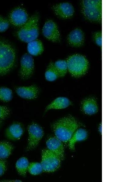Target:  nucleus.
<instances>
[{
  "mask_svg": "<svg viewBox=\"0 0 121 182\" xmlns=\"http://www.w3.org/2000/svg\"><path fill=\"white\" fill-rule=\"evenodd\" d=\"M78 127L77 121L71 116L58 120L53 124L52 126L55 136L64 143L69 141Z\"/></svg>",
  "mask_w": 121,
  "mask_h": 182,
  "instance_id": "obj_1",
  "label": "nucleus"
},
{
  "mask_svg": "<svg viewBox=\"0 0 121 182\" xmlns=\"http://www.w3.org/2000/svg\"><path fill=\"white\" fill-rule=\"evenodd\" d=\"M15 59L13 47L9 43L0 39V75L8 73L12 69Z\"/></svg>",
  "mask_w": 121,
  "mask_h": 182,
  "instance_id": "obj_2",
  "label": "nucleus"
},
{
  "mask_svg": "<svg viewBox=\"0 0 121 182\" xmlns=\"http://www.w3.org/2000/svg\"><path fill=\"white\" fill-rule=\"evenodd\" d=\"M39 19L38 14H34L20 28L17 32V35L21 40L28 43L36 39L39 35Z\"/></svg>",
  "mask_w": 121,
  "mask_h": 182,
  "instance_id": "obj_3",
  "label": "nucleus"
},
{
  "mask_svg": "<svg viewBox=\"0 0 121 182\" xmlns=\"http://www.w3.org/2000/svg\"><path fill=\"white\" fill-rule=\"evenodd\" d=\"M81 11L84 17L90 21L101 22L102 1L83 0L80 3Z\"/></svg>",
  "mask_w": 121,
  "mask_h": 182,
  "instance_id": "obj_4",
  "label": "nucleus"
},
{
  "mask_svg": "<svg viewBox=\"0 0 121 182\" xmlns=\"http://www.w3.org/2000/svg\"><path fill=\"white\" fill-rule=\"evenodd\" d=\"M67 69L71 75L76 77L84 75L87 72L88 63L87 59L80 54L70 56L67 61Z\"/></svg>",
  "mask_w": 121,
  "mask_h": 182,
  "instance_id": "obj_5",
  "label": "nucleus"
},
{
  "mask_svg": "<svg viewBox=\"0 0 121 182\" xmlns=\"http://www.w3.org/2000/svg\"><path fill=\"white\" fill-rule=\"evenodd\" d=\"M61 160L57 155L48 149L42 151L41 163L45 172L50 173L57 170L60 166Z\"/></svg>",
  "mask_w": 121,
  "mask_h": 182,
  "instance_id": "obj_6",
  "label": "nucleus"
},
{
  "mask_svg": "<svg viewBox=\"0 0 121 182\" xmlns=\"http://www.w3.org/2000/svg\"><path fill=\"white\" fill-rule=\"evenodd\" d=\"M28 139L27 150H30L35 148L38 145L44 135L43 129L39 125L32 123L28 126Z\"/></svg>",
  "mask_w": 121,
  "mask_h": 182,
  "instance_id": "obj_7",
  "label": "nucleus"
},
{
  "mask_svg": "<svg viewBox=\"0 0 121 182\" xmlns=\"http://www.w3.org/2000/svg\"><path fill=\"white\" fill-rule=\"evenodd\" d=\"M34 69V60L32 56L27 53L24 54L20 61L19 75L23 79H27L32 75Z\"/></svg>",
  "mask_w": 121,
  "mask_h": 182,
  "instance_id": "obj_8",
  "label": "nucleus"
},
{
  "mask_svg": "<svg viewBox=\"0 0 121 182\" xmlns=\"http://www.w3.org/2000/svg\"><path fill=\"white\" fill-rule=\"evenodd\" d=\"M42 32L46 38L52 42H58L60 40V34L57 26L51 20H48L45 22L42 29Z\"/></svg>",
  "mask_w": 121,
  "mask_h": 182,
  "instance_id": "obj_9",
  "label": "nucleus"
},
{
  "mask_svg": "<svg viewBox=\"0 0 121 182\" xmlns=\"http://www.w3.org/2000/svg\"><path fill=\"white\" fill-rule=\"evenodd\" d=\"M28 14L23 8L17 7L11 12L9 15V21L14 26L21 27L28 21Z\"/></svg>",
  "mask_w": 121,
  "mask_h": 182,
  "instance_id": "obj_10",
  "label": "nucleus"
},
{
  "mask_svg": "<svg viewBox=\"0 0 121 182\" xmlns=\"http://www.w3.org/2000/svg\"><path fill=\"white\" fill-rule=\"evenodd\" d=\"M52 9L55 14L62 19H67L72 17L74 12V8L70 3L62 2L54 5Z\"/></svg>",
  "mask_w": 121,
  "mask_h": 182,
  "instance_id": "obj_11",
  "label": "nucleus"
},
{
  "mask_svg": "<svg viewBox=\"0 0 121 182\" xmlns=\"http://www.w3.org/2000/svg\"><path fill=\"white\" fill-rule=\"evenodd\" d=\"M15 90L19 96L28 99H36L39 92L38 87L35 85L18 87L16 88Z\"/></svg>",
  "mask_w": 121,
  "mask_h": 182,
  "instance_id": "obj_12",
  "label": "nucleus"
},
{
  "mask_svg": "<svg viewBox=\"0 0 121 182\" xmlns=\"http://www.w3.org/2000/svg\"><path fill=\"white\" fill-rule=\"evenodd\" d=\"M46 144L48 149L57 155L63 160L64 158V149L63 142L55 136L49 138Z\"/></svg>",
  "mask_w": 121,
  "mask_h": 182,
  "instance_id": "obj_13",
  "label": "nucleus"
},
{
  "mask_svg": "<svg viewBox=\"0 0 121 182\" xmlns=\"http://www.w3.org/2000/svg\"><path fill=\"white\" fill-rule=\"evenodd\" d=\"M67 41L70 46L76 47L82 46L84 41V34L83 32L79 28L72 30L68 35Z\"/></svg>",
  "mask_w": 121,
  "mask_h": 182,
  "instance_id": "obj_14",
  "label": "nucleus"
},
{
  "mask_svg": "<svg viewBox=\"0 0 121 182\" xmlns=\"http://www.w3.org/2000/svg\"><path fill=\"white\" fill-rule=\"evenodd\" d=\"M81 108L85 114L91 115L96 113L98 106L95 99L93 97H89L84 99L81 103Z\"/></svg>",
  "mask_w": 121,
  "mask_h": 182,
  "instance_id": "obj_15",
  "label": "nucleus"
},
{
  "mask_svg": "<svg viewBox=\"0 0 121 182\" xmlns=\"http://www.w3.org/2000/svg\"><path fill=\"white\" fill-rule=\"evenodd\" d=\"M23 133V129L20 124L15 123L8 128L6 131V134L8 139L16 140L20 138Z\"/></svg>",
  "mask_w": 121,
  "mask_h": 182,
  "instance_id": "obj_16",
  "label": "nucleus"
},
{
  "mask_svg": "<svg viewBox=\"0 0 121 182\" xmlns=\"http://www.w3.org/2000/svg\"><path fill=\"white\" fill-rule=\"evenodd\" d=\"M71 104L70 100L64 97H60L54 99L46 108L45 111L49 110L60 109L65 108L69 106Z\"/></svg>",
  "mask_w": 121,
  "mask_h": 182,
  "instance_id": "obj_17",
  "label": "nucleus"
},
{
  "mask_svg": "<svg viewBox=\"0 0 121 182\" xmlns=\"http://www.w3.org/2000/svg\"><path fill=\"white\" fill-rule=\"evenodd\" d=\"M87 136L86 131L83 129H79L76 131L69 141V148L74 150L76 142L85 140Z\"/></svg>",
  "mask_w": 121,
  "mask_h": 182,
  "instance_id": "obj_18",
  "label": "nucleus"
},
{
  "mask_svg": "<svg viewBox=\"0 0 121 182\" xmlns=\"http://www.w3.org/2000/svg\"><path fill=\"white\" fill-rule=\"evenodd\" d=\"M28 51L29 54L33 56L41 54L43 50L42 43L40 40L36 39L28 43Z\"/></svg>",
  "mask_w": 121,
  "mask_h": 182,
  "instance_id": "obj_19",
  "label": "nucleus"
},
{
  "mask_svg": "<svg viewBox=\"0 0 121 182\" xmlns=\"http://www.w3.org/2000/svg\"><path fill=\"white\" fill-rule=\"evenodd\" d=\"M59 77V73L54 66V63L51 62L47 66L45 73L46 79L47 81L52 82L56 80Z\"/></svg>",
  "mask_w": 121,
  "mask_h": 182,
  "instance_id": "obj_20",
  "label": "nucleus"
},
{
  "mask_svg": "<svg viewBox=\"0 0 121 182\" xmlns=\"http://www.w3.org/2000/svg\"><path fill=\"white\" fill-rule=\"evenodd\" d=\"M29 165L28 160L25 157L19 159L16 163V167L18 173L23 176H25Z\"/></svg>",
  "mask_w": 121,
  "mask_h": 182,
  "instance_id": "obj_21",
  "label": "nucleus"
},
{
  "mask_svg": "<svg viewBox=\"0 0 121 182\" xmlns=\"http://www.w3.org/2000/svg\"><path fill=\"white\" fill-rule=\"evenodd\" d=\"M13 149V146L8 142H0V158H7L11 154Z\"/></svg>",
  "mask_w": 121,
  "mask_h": 182,
  "instance_id": "obj_22",
  "label": "nucleus"
},
{
  "mask_svg": "<svg viewBox=\"0 0 121 182\" xmlns=\"http://www.w3.org/2000/svg\"><path fill=\"white\" fill-rule=\"evenodd\" d=\"M54 66L58 72L60 77L64 76L66 73L67 70V61L59 60L54 63Z\"/></svg>",
  "mask_w": 121,
  "mask_h": 182,
  "instance_id": "obj_23",
  "label": "nucleus"
},
{
  "mask_svg": "<svg viewBox=\"0 0 121 182\" xmlns=\"http://www.w3.org/2000/svg\"><path fill=\"white\" fill-rule=\"evenodd\" d=\"M12 98L11 90L7 87L0 88V100L4 102H8Z\"/></svg>",
  "mask_w": 121,
  "mask_h": 182,
  "instance_id": "obj_24",
  "label": "nucleus"
},
{
  "mask_svg": "<svg viewBox=\"0 0 121 182\" xmlns=\"http://www.w3.org/2000/svg\"><path fill=\"white\" fill-rule=\"evenodd\" d=\"M28 170L29 172L33 175L39 174L43 171L41 163L36 162H32L29 164Z\"/></svg>",
  "mask_w": 121,
  "mask_h": 182,
  "instance_id": "obj_25",
  "label": "nucleus"
},
{
  "mask_svg": "<svg viewBox=\"0 0 121 182\" xmlns=\"http://www.w3.org/2000/svg\"><path fill=\"white\" fill-rule=\"evenodd\" d=\"M9 21L4 17L0 15V32L5 31L8 28Z\"/></svg>",
  "mask_w": 121,
  "mask_h": 182,
  "instance_id": "obj_26",
  "label": "nucleus"
},
{
  "mask_svg": "<svg viewBox=\"0 0 121 182\" xmlns=\"http://www.w3.org/2000/svg\"><path fill=\"white\" fill-rule=\"evenodd\" d=\"M10 113L9 109L5 106H0V120L5 119L9 115Z\"/></svg>",
  "mask_w": 121,
  "mask_h": 182,
  "instance_id": "obj_27",
  "label": "nucleus"
},
{
  "mask_svg": "<svg viewBox=\"0 0 121 182\" xmlns=\"http://www.w3.org/2000/svg\"><path fill=\"white\" fill-rule=\"evenodd\" d=\"M93 38L95 42L98 46H102V33L101 31L96 32L94 33Z\"/></svg>",
  "mask_w": 121,
  "mask_h": 182,
  "instance_id": "obj_28",
  "label": "nucleus"
},
{
  "mask_svg": "<svg viewBox=\"0 0 121 182\" xmlns=\"http://www.w3.org/2000/svg\"><path fill=\"white\" fill-rule=\"evenodd\" d=\"M6 163L5 159L0 158V176L4 174L6 170Z\"/></svg>",
  "mask_w": 121,
  "mask_h": 182,
  "instance_id": "obj_29",
  "label": "nucleus"
},
{
  "mask_svg": "<svg viewBox=\"0 0 121 182\" xmlns=\"http://www.w3.org/2000/svg\"><path fill=\"white\" fill-rule=\"evenodd\" d=\"M1 122H2L1 120H0V125L1 123Z\"/></svg>",
  "mask_w": 121,
  "mask_h": 182,
  "instance_id": "obj_30",
  "label": "nucleus"
}]
</instances>
